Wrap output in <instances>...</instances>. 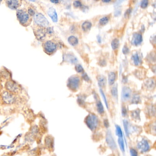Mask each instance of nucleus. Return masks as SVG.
<instances>
[{
    "instance_id": "obj_37",
    "label": "nucleus",
    "mask_w": 156,
    "mask_h": 156,
    "mask_svg": "<svg viewBox=\"0 0 156 156\" xmlns=\"http://www.w3.org/2000/svg\"><path fill=\"white\" fill-rule=\"evenodd\" d=\"M148 114L150 116H155V108L153 107H151L148 108Z\"/></svg>"
},
{
    "instance_id": "obj_17",
    "label": "nucleus",
    "mask_w": 156,
    "mask_h": 156,
    "mask_svg": "<svg viewBox=\"0 0 156 156\" xmlns=\"http://www.w3.org/2000/svg\"><path fill=\"white\" fill-rule=\"evenodd\" d=\"M116 74L114 72H110L108 75V84L110 85H112L115 81Z\"/></svg>"
},
{
    "instance_id": "obj_15",
    "label": "nucleus",
    "mask_w": 156,
    "mask_h": 156,
    "mask_svg": "<svg viewBox=\"0 0 156 156\" xmlns=\"http://www.w3.org/2000/svg\"><path fill=\"white\" fill-rule=\"evenodd\" d=\"M6 3L8 7L10 8L15 10L19 7L20 1H19L15 0H12V1H6Z\"/></svg>"
},
{
    "instance_id": "obj_8",
    "label": "nucleus",
    "mask_w": 156,
    "mask_h": 156,
    "mask_svg": "<svg viewBox=\"0 0 156 156\" xmlns=\"http://www.w3.org/2000/svg\"><path fill=\"white\" fill-rule=\"evenodd\" d=\"M137 147L140 150V152L142 153H146L150 149V146L148 142L144 138L138 143Z\"/></svg>"
},
{
    "instance_id": "obj_10",
    "label": "nucleus",
    "mask_w": 156,
    "mask_h": 156,
    "mask_svg": "<svg viewBox=\"0 0 156 156\" xmlns=\"http://www.w3.org/2000/svg\"><path fill=\"white\" fill-rule=\"evenodd\" d=\"M131 90L130 88L127 87H124L122 90L121 99L124 102L128 101L131 95Z\"/></svg>"
},
{
    "instance_id": "obj_24",
    "label": "nucleus",
    "mask_w": 156,
    "mask_h": 156,
    "mask_svg": "<svg viewBox=\"0 0 156 156\" xmlns=\"http://www.w3.org/2000/svg\"><path fill=\"white\" fill-rule=\"evenodd\" d=\"M140 110H139L133 111L131 113V117L134 119H140Z\"/></svg>"
},
{
    "instance_id": "obj_29",
    "label": "nucleus",
    "mask_w": 156,
    "mask_h": 156,
    "mask_svg": "<svg viewBox=\"0 0 156 156\" xmlns=\"http://www.w3.org/2000/svg\"><path fill=\"white\" fill-rule=\"evenodd\" d=\"M141 101V98L138 95H135L133 97L132 99V103L133 104H138Z\"/></svg>"
},
{
    "instance_id": "obj_43",
    "label": "nucleus",
    "mask_w": 156,
    "mask_h": 156,
    "mask_svg": "<svg viewBox=\"0 0 156 156\" xmlns=\"http://www.w3.org/2000/svg\"><path fill=\"white\" fill-rule=\"evenodd\" d=\"M129 52V49L126 46H125L122 49V53L124 54H127Z\"/></svg>"
},
{
    "instance_id": "obj_20",
    "label": "nucleus",
    "mask_w": 156,
    "mask_h": 156,
    "mask_svg": "<svg viewBox=\"0 0 156 156\" xmlns=\"http://www.w3.org/2000/svg\"><path fill=\"white\" fill-rule=\"evenodd\" d=\"M68 41L69 43L72 46H76L78 43L77 38L74 36H70L68 39Z\"/></svg>"
},
{
    "instance_id": "obj_42",
    "label": "nucleus",
    "mask_w": 156,
    "mask_h": 156,
    "mask_svg": "<svg viewBox=\"0 0 156 156\" xmlns=\"http://www.w3.org/2000/svg\"><path fill=\"white\" fill-rule=\"evenodd\" d=\"M82 78L85 81H90V78H89V77L87 75V73L85 72H84V73H82Z\"/></svg>"
},
{
    "instance_id": "obj_32",
    "label": "nucleus",
    "mask_w": 156,
    "mask_h": 156,
    "mask_svg": "<svg viewBox=\"0 0 156 156\" xmlns=\"http://www.w3.org/2000/svg\"><path fill=\"white\" fill-rule=\"evenodd\" d=\"M108 21H109V19L108 17H104L99 20V23L100 25L104 26V25H106L108 23Z\"/></svg>"
},
{
    "instance_id": "obj_46",
    "label": "nucleus",
    "mask_w": 156,
    "mask_h": 156,
    "mask_svg": "<svg viewBox=\"0 0 156 156\" xmlns=\"http://www.w3.org/2000/svg\"><path fill=\"white\" fill-rule=\"evenodd\" d=\"M28 14H29V15L33 16L35 15V11L33 10V9L30 8L28 10Z\"/></svg>"
},
{
    "instance_id": "obj_52",
    "label": "nucleus",
    "mask_w": 156,
    "mask_h": 156,
    "mask_svg": "<svg viewBox=\"0 0 156 156\" xmlns=\"http://www.w3.org/2000/svg\"><path fill=\"white\" fill-rule=\"evenodd\" d=\"M102 1L105 2V3H108V2H110V0H103V1Z\"/></svg>"
},
{
    "instance_id": "obj_13",
    "label": "nucleus",
    "mask_w": 156,
    "mask_h": 156,
    "mask_svg": "<svg viewBox=\"0 0 156 156\" xmlns=\"http://www.w3.org/2000/svg\"><path fill=\"white\" fill-rule=\"evenodd\" d=\"M45 145L48 149L54 148V140L51 136H48L45 138Z\"/></svg>"
},
{
    "instance_id": "obj_23",
    "label": "nucleus",
    "mask_w": 156,
    "mask_h": 156,
    "mask_svg": "<svg viewBox=\"0 0 156 156\" xmlns=\"http://www.w3.org/2000/svg\"><path fill=\"white\" fill-rule=\"evenodd\" d=\"M86 99V96L84 95H79L77 97V103L79 105L84 106L85 104V101Z\"/></svg>"
},
{
    "instance_id": "obj_36",
    "label": "nucleus",
    "mask_w": 156,
    "mask_h": 156,
    "mask_svg": "<svg viewBox=\"0 0 156 156\" xmlns=\"http://www.w3.org/2000/svg\"><path fill=\"white\" fill-rule=\"evenodd\" d=\"M148 5V0H143L141 2V7L142 8L145 9L147 8Z\"/></svg>"
},
{
    "instance_id": "obj_30",
    "label": "nucleus",
    "mask_w": 156,
    "mask_h": 156,
    "mask_svg": "<svg viewBox=\"0 0 156 156\" xmlns=\"http://www.w3.org/2000/svg\"><path fill=\"white\" fill-rule=\"evenodd\" d=\"M115 129H116V134L119 138L123 137V133L121 129L118 125H115Z\"/></svg>"
},
{
    "instance_id": "obj_41",
    "label": "nucleus",
    "mask_w": 156,
    "mask_h": 156,
    "mask_svg": "<svg viewBox=\"0 0 156 156\" xmlns=\"http://www.w3.org/2000/svg\"><path fill=\"white\" fill-rule=\"evenodd\" d=\"M130 152L131 156H138L137 152L134 149H130Z\"/></svg>"
},
{
    "instance_id": "obj_55",
    "label": "nucleus",
    "mask_w": 156,
    "mask_h": 156,
    "mask_svg": "<svg viewBox=\"0 0 156 156\" xmlns=\"http://www.w3.org/2000/svg\"></svg>"
},
{
    "instance_id": "obj_48",
    "label": "nucleus",
    "mask_w": 156,
    "mask_h": 156,
    "mask_svg": "<svg viewBox=\"0 0 156 156\" xmlns=\"http://www.w3.org/2000/svg\"><path fill=\"white\" fill-rule=\"evenodd\" d=\"M121 13V11L119 9H117L115 12V16L116 17L120 15Z\"/></svg>"
},
{
    "instance_id": "obj_33",
    "label": "nucleus",
    "mask_w": 156,
    "mask_h": 156,
    "mask_svg": "<svg viewBox=\"0 0 156 156\" xmlns=\"http://www.w3.org/2000/svg\"><path fill=\"white\" fill-rule=\"evenodd\" d=\"M100 92L101 93V96H102V97H103V99L104 100V103H105V105H106V106L107 108L108 109V103L107 100L106 98V96H105V94H104V92H103V90L102 89H100Z\"/></svg>"
},
{
    "instance_id": "obj_27",
    "label": "nucleus",
    "mask_w": 156,
    "mask_h": 156,
    "mask_svg": "<svg viewBox=\"0 0 156 156\" xmlns=\"http://www.w3.org/2000/svg\"><path fill=\"white\" fill-rule=\"evenodd\" d=\"M118 142L120 150L123 153H124L125 152V143L123 138H119Z\"/></svg>"
},
{
    "instance_id": "obj_9",
    "label": "nucleus",
    "mask_w": 156,
    "mask_h": 156,
    "mask_svg": "<svg viewBox=\"0 0 156 156\" xmlns=\"http://www.w3.org/2000/svg\"><path fill=\"white\" fill-rule=\"evenodd\" d=\"M106 142L108 146L111 149L115 150L116 148V145L115 144V141L114 140V138L112 135L110 130H108L106 135Z\"/></svg>"
},
{
    "instance_id": "obj_44",
    "label": "nucleus",
    "mask_w": 156,
    "mask_h": 156,
    "mask_svg": "<svg viewBox=\"0 0 156 156\" xmlns=\"http://www.w3.org/2000/svg\"><path fill=\"white\" fill-rule=\"evenodd\" d=\"M121 113L122 115L124 117L126 116V115L127 114V111L125 107L124 106L122 108Z\"/></svg>"
},
{
    "instance_id": "obj_2",
    "label": "nucleus",
    "mask_w": 156,
    "mask_h": 156,
    "mask_svg": "<svg viewBox=\"0 0 156 156\" xmlns=\"http://www.w3.org/2000/svg\"><path fill=\"white\" fill-rule=\"evenodd\" d=\"M17 16L21 24L24 26H27L29 24L30 18L29 14L25 11L23 10H17Z\"/></svg>"
},
{
    "instance_id": "obj_31",
    "label": "nucleus",
    "mask_w": 156,
    "mask_h": 156,
    "mask_svg": "<svg viewBox=\"0 0 156 156\" xmlns=\"http://www.w3.org/2000/svg\"><path fill=\"white\" fill-rule=\"evenodd\" d=\"M111 92L112 95L113 96L114 98L117 99L118 98V89H117V86H114L113 88H112Z\"/></svg>"
},
{
    "instance_id": "obj_6",
    "label": "nucleus",
    "mask_w": 156,
    "mask_h": 156,
    "mask_svg": "<svg viewBox=\"0 0 156 156\" xmlns=\"http://www.w3.org/2000/svg\"><path fill=\"white\" fill-rule=\"evenodd\" d=\"M5 87L8 92L12 93H16L19 92L20 90L19 86L15 81L12 80H9L5 84Z\"/></svg>"
},
{
    "instance_id": "obj_47",
    "label": "nucleus",
    "mask_w": 156,
    "mask_h": 156,
    "mask_svg": "<svg viewBox=\"0 0 156 156\" xmlns=\"http://www.w3.org/2000/svg\"><path fill=\"white\" fill-rule=\"evenodd\" d=\"M104 126L106 128H108L109 126H110V124H109V121L107 119H105L104 120Z\"/></svg>"
},
{
    "instance_id": "obj_34",
    "label": "nucleus",
    "mask_w": 156,
    "mask_h": 156,
    "mask_svg": "<svg viewBox=\"0 0 156 156\" xmlns=\"http://www.w3.org/2000/svg\"><path fill=\"white\" fill-rule=\"evenodd\" d=\"M146 85L148 88H152L154 87V85H155L154 81L153 80H149L146 82Z\"/></svg>"
},
{
    "instance_id": "obj_39",
    "label": "nucleus",
    "mask_w": 156,
    "mask_h": 156,
    "mask_svg": "<svg viewBox=\"0 0 156 156\" xmlns=\"http://www.w3.org/2000/svg\"><path fill=\"white\" fill-rule=\"evenodd\" d=\"M131 12H132V8H130L128 9L125 12V14H124V16L126 18H128L130 16V14H131Z\"/></svg>"
},
{
    "instance_id": "obj_38",
    "label": "nucleus",
    "mask_w": 156,
    "mask_h": 156,
    "mask_svg": "<svg viewBox=\"0 0 156 156\" xmlns=\"http://www.w3.org/2000/svg\"><path fill=\"white\" fill-rule=\"evenodd\" d=\"M75 70L78 73H81L84 72V68L81 65H77L75 66Z\"/></svg>"
},
{
    "instance_id": "obj_4",
    "label": "nucleus",
    "mask_w": 156,
    "mask_h": 156,
    "mask_svg": "<svg viewBox=\"0 0 156 156\" xmlns=\"http://www.w3.org/2000/svg\"><path fill=\"white\" fill-rule=\"evenodd\" d=\"M2 102L6 104H13L15 102V97L13 93L8 91H4L1 95Z\"/></svg>"
},
{
    "instance_id": "obj_11",
    "label": "nucleus",
    "mask_w": 156,
    "mask_h": 156,
    "mask_svg": "<svg viewBox=\"0 0 156 156\" xmlns=\"http://www.w3.org/2000/svg\"><path fill=\"white\" fill-rule=\"evenodd\" d=\"M142 40H143V39H142V35L139 33H135L132 37L131 43L135 46H138L142 43Z\"/></svg>"
},
{
    "instance_id": "obj_45",
    "label": "nucleus",
    "mask_w": 156,
    "mask_h": 156,
    "mask_svg": "<svg viewBox=\"0 0 156 156\" xmlns=\"http://www.w3.org/2000/svg\"><path fill=\"white\" fill-rule=\"evenodd\" d=\"M46 32L49 35H52L54 33V30L53 28L48 27L46 28Z\"/></svg>"
},
{
    "instance_id": "obj_21",
    "label": "nucleus",
    "mask_w": 156,
    "mask_h": 156,
    "mask_svg": "<svg viewBox=\"0 0 156 156\" xmlns=\"http://www.w3.org/2000/svg\"><path fill=\"white\" fill-rule=\"evenodd\" d=\"M97 110L98 111V113L100 114H103L104 113V108L103 106V104H102V102L101 101H98L97 102L96 104Z\"/></svg>"
},
{
    "instance_id": "obj_7",
    "label": "nucleus",
    "mask_w": 156,
    "mask_h": 156,
    "mask_svg": "<svg viewBox=\"0 0 156 156\" xmlns=\"http://www.w3.org/2000/svg\"><path fill=\"white\" fill-rule=\"evenodd\" d=\"M43 49L47 53L52 54L57 50V46L52 41H47L43 45Z\"/></svg>"
},
{
    "instance_id": "obj_25",
    "label": "nucleus",
    "mask_w": 156,
    "mask_h": 156,
    "mask_svg": "<svg viewBox=\"0 0 156 156\" xmlns=\"http://www.w3.org/2000/svg\"><path fill=\"white\" fill-rule=\"evenodd\" d=\"M119 46V41L118 39H115L111 42V47L113 50H115L118 48Z\"/></svg>"
},
{
    "instance_id": "obj_49",
    "label": "nucleus",
    "mask_w": 156,
    "mask_h": 156,
    "mask_svg": "<svg viewBox=\"0 0 156 156\" xmlns=\"http://www.w3.org/2000/svg\"><path fill=\"white\" fill-rule=\"evenodd\" d=\"M97 40H98V42L99 43H101V38L100 36H97Z\"/></svg>"
},
{
    "instance_id": "obj_54",
    "label": "nucleus",
    "mask_w": 156,
    "mask_h": 156,
    "mask_svg": "<svg viewBox=\"0 0 156 156\" xmlns=\"http://www.w3.org/2000/svg\"><path fill=\"white\" fill-rule=\"evenodd\" d=\"M1 1H0V3H1Z\"/></svg>"
},
{
    "instance_id": "obj_3",
    "label": "nucleus",
    "mask_w": 156,
    "mask_h": 156,
    "mask_svg": "<svg viewBox=\"0 0 156 156\" xmlns=\"http://www.w3.org/2000/svg\"><path fill=\"white\" fill-rule=\"evenodd\" d=\"M80 81V78L76 76H72L68 80L67 87L72 91H76L79 88Z\"/></svg>"
},
{
    "instance_id": "obj_50",
    "label": "nucleus",
    "mask_w": 156,
    "mask_h": 156,
    "mask_svg": "<svg viewBox=\"0 0 156 156\" xmlns=\"http://www.w3.org/2000/svg\"><path fill=\"white\" fill-rule=\"evenodd\" d=\"M51 1V2H52V3H55V4H57V3H59V1H58V0H54V1Z\"/></svg>"
},
{
    "instance_id": "obj_22",
    "label": "nucleus",
    "mask_w": 156,
    "mask_h": 156,
    "mask_svg": "<svg viewBox=\"0 0 156 156\" xmlns=\"http://www.w3.org/2000/svg\"><path fill=\"white\" fill-rule=\"evenodd\" d=\"M92 26V24L91 23L86 21L82 23L81 28H82L83 30L84 31H88L91 29Z\"/></svg>"
},
{
    "instance_id": "obj_19",
    "label": "nucleus",
    "mask_w": 156,
    "mask_h": 156,
    "mask_svg": "<svg viewBox=\"0 0 156 156\" xmlns=\"http://www.w3.org/2000/svg\"><path fill=\"white\" fill-rule=\"evenodd\" d=\"M132 59L134 63L136 66H139L141 62V60L137 53L134 54L132 56Z\"/></svg>"
},
{
    "instance_id": "obj_12",
    "label": "nucleus",
    "mask_w": 156,
    "mask_h": 156,
    "mask_svg": "<svg viewBox=\"0 0 156 156\" xmlns=\"http://www.w3.org/2000/svg\"><path fill=\"white\" fill-rule=\"evenodd\" d=\"M46 31L43 28H38L35 31V35L38 40L42 41L46 37Z\"/></svg>"
},
{
    "instance_id": "obj_53",
    "label": "nucleus",
    "mask_w": 156,
    "mask_h": 156,
    "mask_svg": "<svg viewBox=\"0 0 156 156\" xmlns=\"http://www.w3.org/2000/svg\"><path fill=\"white\" fill-rule=\"evenodd\" d=\"M1 72H0V78H1Z\"/></svg>"
},
{
    "instance_id": "obj_51",
    "label": "nucleus",
    "mask_w": 156,
    "mask_h": 156,
    "mask_svg": "<svg viewBox=\"0 0 156 156\" xmlns=\"http://www.w3.org/2000/svg\"><path fill=\"white\" fill-rule=\"evenodd\" d=\"M123 82L124 83L127 82V78L126 77H124V78H123Z\"/></svg>"
},
{
    "instance_id": "obj_35",
    "label": "nucleus",
    "mask_w": 156,
    "mask_h": 156,
    "mask_svg": "<svg viewBox=\"0 0 156 156\" xmlns=\"http://www.w3.org/2000/svg\"><path fill=\"white\" fill-rule=\"evenodd\" d=\"M1 76L6 79H9L10 77V73H9L8 72H7V70H2V72H1Z\"/></svg>"
},
{
    "instance_id": "obj_28",
    "label": "nucleus",
    "mask_w": 156,
    "mask_h": 156,
    "mask_svg": "<svg viewBox=\"0 0 156 156\" xmlns=\"http://www.w3.org/2000/svg\"><path fill=\"white\" fill-rule=\"evenodd\" d=\"M39 129L37 126H33V127H32L31 129V134L34 137L35 136H37V135L39 133Z\"/></svg>"
},
{
    "instance_id": "obj_40",
    "label": "nucleus",
    "mask_w": 156,
    "mask_h": 156,
    "mask_svg": "<svg viewBox=\"0 0 156 156\" xmlns=\"http://www.w3.org/2000/svg\"><path fill=\"white\" fill-rule=\"evenodd\" d=\"M73 6L75 8H79V7H81L82 6V4L81 1H75L73 2Z\"/></svg>"
},
{
    "instance_id": "obj_16",
    "label": "nucleus",
    "mask_w": 156,
    "mask_h": 156,
    "mask_svg": "<svg viewBox=\"0 0 156 156\" xmlns=\"http://www.w3.org/2000/svg\"><path fill=\"white\" fill-rule=\"evenodd\" d=\"M97 80L99 86L101 88L104 87L106 84V79L103 75H99L97 77Z\"/></svg>"
},
{
    "instance_id": "obj_18",
    "label": "nucleus",
    "mask_w": 156,
    "mask_h": 156,
    "mask_svg": "<svg viewBox=\"0 0 156 156\" xmlns=\"http://www.w3.org/2000/svg\"><path fill=\"white\" fill-rule=\"evenodd\" d=\"M65 59L67 62H69L72 64L77 63V59L76 58V57H74V55H72L68 54L66 55Z\"/></svg>"
},
{
    "instance_id": "obj_14",
    "label": "nucleus",
    "mask_w": 156,
    "mask_h": 156,
    "mask_svg": "<svg viewBox=\"0 0 156 156\" xmlns=\"http://www.w3.org/2000/svg\"><path fill=\"white\" fill-rule=\"evenodd\" d=\"M48 14L53 22L57 23L58 21V16L56 11L53 8H50L48 9Z\"/></svg>"
},
{
    "instance_id": "obj_1",
    "label": "nucleus",
    "mask_w": 156,
    "mask_h": 156,
    "mask_svg": "<svg viewBox=\"0 0 156 156\" xmlns=\"http://www.w3.org/2000/svg\"><path fill=\"white\" fill-rule=\"evenodd\" d=\"M85 122L88 128L93 131L98 126L99 119L95 114H89L85 119Z\"/></svg>"
},
{
    "instance_id": "obj_5",
    "label": "nucleus",
    "mask_w": 156,
    "mask_h": 156,
    "mask_svg": "<svg viewBox=\"0 0 156 156\" xmlns=\"http://www.w3.org/2000/svg\"><path fill=\"white\" fill-rule=\"evenodd\" d=\"M34 21L37 25L40 26L41 27H46L49 24L48 20L42 14L40 13L35 14Z\"/></svg>"
},
{
    "instance_id": "obj_26",
    "label": "nucleus",
    "mask_w": 156,
    "mask_h": 156,
    "mask_svg": "<svg viewBox=\"0 0 156 156\" xmlns=\"http://www.w3.org/2000/svg\"><path fill=\"white\" fill-rule=\"evenodd\" d=\"M123 124L124 127V130H125L126 135L128 137L129 135V122H128V120L124 119L123 121Z\"/></svg>"
}]
</instances>
